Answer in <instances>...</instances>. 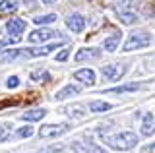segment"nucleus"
I'll list each match as a JSON object with an SVG mask.
<instances>
[{
  "label": "nucleus",
  "instance_id": "obj_24",
  "mask_svg": "<svg viewBox=\"0 0 155 153\" xmlns=\"http://www.w3.org/2000/svg\"><path fill=\"white\" fill-rule=\"evenodd\" d=\"M19 41V35H12V37H8V39H2L0 41V49H4L6 45H12V43H18Z\"/></svg>",
  "mask_w": 155,
  "mask_h": 153
},
{
  "label": "nucleus",
  "instance_id": "obj_13",
  "mask_svg": "<svg viewBox=\"0 0 155 153\" xmlns=\"http://www.w3.org/2000/svg\"><path fill=\"white\" fill-rule=\"evenodd\" d=\"M114 12H116V16L122 20V23H126V25H132V23L138 21V16H136L134 12H128V10H122V8H118L116 6L114 8Z\"/></svg>",
  "mask_w": 155,
  "mask_h": 153
},
{
  "label": "nucleus",
  "instance_id": "obj_11",
  "mask_svg": "<svg viewBox=\"0 0 155 153\" xmlns=\"http://www.w3.org/2000/svg\"><path fill=\"white\" fill-rule=\"evenodd\" d=\"M99 56V50L97 49H89V47H85V49H80L76 52V62H84V60H89V58H97Z\"/></svg>",
  "mask_w": 155,
  "mask_h": 153
},
{
  "label": "nucleus",
  "instance_id": "obj_25",
  "mask_svg": "<svg viewBox=\"0 0 155 153\" xmlns=\"http://www.w3.org/2000/svg\"><path fill=\"white\" fill-rule=\"evenodd\" d=\"M18 85H19V78H18V76L8 78V82H6V87H8V89H14V87H18Z\"/></svg>",
  "mask_w": 155,
  "mask_h": 153
},
{
  "label": "nucleus",
  "instance_id": "obj_7",
  "mask_svg": "<svg viewBox=\"0 0 155 153\" xmlns=\"http://www.w3.org/2000/svg\"><path fill=\"white\" fill-rule=\"evenodd\" d=\"M66 25H68V29H72L74 33H81L85 29V20H84V16H80V14H72V16H68Z\"/></svg>",
  "mask_w": 155,
  "mask_h": 153
},
{
  "label": "nucleus",
  "instance_id": "obj_22",
  "mask_svg": "<svg viewBox=\"0 0 155 153\" xmlns=\"http://www.w3.org/2000/svg\"><path fill=\"white\" fill-rule=\"evenodd\" d=\"M64 112L70 114V116H81V114H84V109L76 107V105H70V107H64Z\"/></svg>",
  "mask_w": 155,
  "mask_h": 153
},
{
  "label": "nucleus",
  "instance_id": "obj_1",
  "mask_svg": "<svg viewBox=\"0 0 155 153\" xmlns=\"http://www.w3.org/2000/svg\"><path fill=\"white\" fill-rule=\"evenodd\" d=\"M101 138H103V142L107 145L116 151H128L138 145V136L134 132H120V134H110V136L103 134Z\"/></svg>",
  "mask_w": 155,
  "mask_h": 153
},
{
  "label": "nucleus",
  "instance_id": "obj_21",
  "mask_svg": "<svg viewBox=\"0 0 155 153\" xmlns=\"http://www.w3.org/2000/svg\"><path fill=\"white\" fill-rule=\"evenodd\" d=\"M31 80L33 82H39V80H43V82H51V74H48L47 70H37L31 74Z\"/></svg>",
  "mask_w": 155,
  "mask_h": 153
},
{
  "label": "nucleus",
  "instance_id": "obj_5",
  "mask_svg": "<svg viewBox=\"0 0 155 153\" xmlns=\"http://www.w3.org/2000/svg\"><path fill=\"white\" fill-rule=\"evenodd\" d=\"M66 130H68L66 124H47V126H43L39 130V136L41 138H56L60 134H64Z\"/></svg>",
  "mask_w": 155,
  "mask_h": 153
},
{
  "label": "nucleus",
  "instance_id": "obj_18",
  "mask_svg": "<svg viewBox=\"0 0 155 153\" xmlns=\"http://www.w3.org/2000/svg\"><path fill=\"white\" fill-rule=\"evenodd\" d=\"M140 89V83H128V85H120V87H113L109 89L110 93H124V91H136Z\"/></svg>",
  "mask_w": 155,
  "mask_h": 153
},
{
  "label": "nucleus",
  "instance_id": "obj_4",
  "mask_svg": "<svg viewBox=\"0 0 155 153\" xmlns=\"http://www.w3.org/2000/svg\"><path fill=\"white\" fill-rule=\"evenodd\" d=\"M101 72H103L105 80H109V82H118V80L124 76L126 66H124V64H110V66L101 68Z\"/></svg>",
  "mask_w": 155,
  "mask_h": 153
},
{
  "label": "nucleus",
  "instance_id": "obj_10",
  "mask_svg": "<svg viewBox=\"0 0 155 153\" xmlns=\"http://www.w3.org/2000/svg\"><path fill=\"white\" fill-rule=\"evenodd\" d=\"M153 132H155V114L147 112L142 120V134L143 136H151Z\"/></svg>",
  "mask_w": 155,
  "mask_h": 153
},
{
  "label": "nucleus",
  "instance_id": "obj_15",
  "mask_svg": "<svg viewBox=\"0 0 155 153\" xmlns=\"http://www.w3.org/2000/svg\"><path fill=\"white\" fill-rule=\"evenodd\" d=\"M80 93V87L78 85H66V87H62L60 91L56 93V99H66L70 97V95H78Z\"/></svg>",
  "mask_w": 155,
  "mask_h": 153
},
{
  "label": "nucleus",
  "instance_id": "obj_6",
  "mask_svg": "<svg viewBox=\"0 0 155 153\" xmlns=\"http://www.w3.org/2000/svg\"><path fill=\"white\" fill-rule=\"evenodd\" d=\"M58 33L52 29H37V31H31V35L27 39H29V43H47L48 39H52Z\"/></svg>",
  "mask_w": 155,
  "mask_h": 153
},
{
  "label": "nucleus",
  "instance_id": "obj_26",
  "mask_svg": "<svg viewBox=\"0 0 155 153\" xmlns=\"http://www.w3.org/2000/svg\"><path fill=\"white\" fill-rule=\"evenodd\" d=\"M68 52H70L68 49L60 50V52H58V54H56V60H58V62H64V60H68Z\"/></svg>",
  "mask_w": 155,
  "mask_h": 153
},
{
  "label": "nucleus",
  "instance_id": "obj_16",
  "mask_svg": "<svg viewBox=\"0 0 155 153\" xmlns=\"http://www.w3.org/2000/svg\"><path fill=\"white\" fill-rule=\"evenodd\" d=\"M118 43H120V33H114L113 37H109V39L103 43V47H105V50L114 52V50H116V47H118Z\"/></svg>",
  "mask_w": 155,
  "mask_h": 153
},
{
  "label": "nucleus",
  "instance_id": "obj_20",
  "mask_svg": "<svg viewBox=\"0 0 155 153\" xmlns=\"http://www.w3.org/2000/svg\"><path fill=\"white\" fill-rule=\"evenodd\" d=\"M89 109H91V112H103V111H109L110 105L109 103H103V101H93V103L89 105Z\"/></svg>",
  "mask_w": 155,
  "mask_h": 153
},
{
  "label": "nucleus",
  "instance_id": "obj_19",
  "mask_svg": "<svg viewBox=\"0 0 155 153\" xmlns=\"http://www.w3.org/2000/svg\"><path fill=\"white\" fill-rule=\"evenodd\" d=\"M54 20H56L54 14H48V16H37L35 20H33V23H35V25H47V23H52Z\"/></svg>",
  "mask_w": 155,
  "mask_h": 153
},
{
  "label": "nucleus",
  "instance_id": "obj_14",
  "mask_svg": "<svg viewBox=\"0 0 155 153\" xmlns=\"http://www.w3.org/2000/svg\"><path fill=\"white\" fill-rule=\"evenodd\" d=\"M45 114H47V112L43 111V109H33V111L23 112V114H21V118H23V120H29V122H37V120H41Z\"/></svg>",
  "mask_w": 155,
  "mask_h": 153
},
{
  "label": "nucleus",
  "instance_id": "obj_2",
  "mask_svg": "<svg viewBox=\"0 0 155 153\" xmlns=\"http://www.w3.org/2000/svg\"><path fill=\"white\" fill-rule=\"evenodd\" d=\"M60 45H48V47H41V49H14V50H6V58L14 60V58H21V56H27V58H35V56H45L51 50L58 49Z\"/></svg>",
  "mask_w": 155,
  "mask_h": 153
},
{
  "label": "nucleus",
  "instance_id": "obj_17",
  "mask_svg": "<svg viewBox=\"0 0 155 153\" xmlns=\"http://www.w3.org/2000/svg\"><path fill=\"white\" fill-rule=\"evenodd\" d=\"M16 10H18L16 0H2V2H0V14H12Z\"/></svg>",
  "mask_w": 155,
  "mask_h": 153
},
{
  "label": "nucleus",
  "instance_id": "obj_3",
  "mask_svg": "<svg viewBox=\"0 0 155 153\" xmlns=\"http://www.w3.org/2000/svg\"><path fill=\"white\" fill-rule=\"evenodd\" d=\"M149 43H151V39H149V33H132V35L126 39L124 43V52H130V50H136V49H143V47H147Z\"/></svg>",
  "mask_w": 155,
  "mask_h": 153
},
{
  "label": "nucleus",
  "instance_id": "obj_12",
  "mask_svg": "<svg viewBox=\"0 0 155 153\" xmlns=\"http://www.w3.org/2000/svg\"><path fill=\"white\" fill-rule=\"evenodd\" d=\"M74 151L76 153H105L101 147L93 145V143H81V142L74 143Z\"/></svg>",
  "mask_w": 155,
  "mask_h": 153
},
{
  "label": "nucleus",
  "instance_id": "obj_29",
  "mask_svg": "<svg viewBox=\"0 0 155 153\" xmlns=\"http://www.w3.org/2000/svg\"><path fill=\"white\" fill-rule=\"evenodd\" d=\"M43 2H45V4H54L56 0H43Z\"/></svg>",
  "mask_w": 155,
  "mask_h": 153
},
{
  "label": "nucleus",
  "instance_id": "obj_9",
  "mask_svg": "<svg viewBox=\"0 0 155 153\" xmlns=\"http://www.w3.org/2000/svg\"><path fill=\"white\" fill-rule=\"evenodd\" d=\"M27 27V23L23 20H19V18H16V20H10L6 23V31L10 33V35H19V33H23Z\"/></svg>",
  "mask_w": 155,
  "mask_h": 153
},
{
  "label": "nucleus",
  "instance_id": "obj_23",
  "mask_svg": "<svg viewBox=\"0 0 155 153\" xmlns=\"http://www.w3.org/2000/svg\"><path fill=\"white\" fill-rule=\"evenodd\" d=\"M33 134V128L31 126H23V128H18L16 130V136L18 138H29Z\"/></svg>",
  "mask_w": 155,
  "mask_h": 153
},
{
  "label": "nucleus",
  "instance_id": "obj_8",
  "mask_svg": "<svg viewBox=\"0 0 155 153\" xmlns=\"http://www.w3.org/2000/svg\"><path fill=\"white\" fill-rule=\"evenodd\" d=\"M74 78L78 80V82L85 83V85H93L95 83V72L91 68H84V70H78L74 74Z\"/></svg>",
  "mask_w": 155,
  "mask_h": 153
},
{
  "label": "nucleus",
  "instance_id": "obj_28",
  "mask_svg": "<svg viewBox=\"0 0 155 153\" xmlns=\"http://www.w3.org/2000/svg\"><path fill=\"white\" fill-rule=\"evenodd\" d=\"M4 134H6V126H2V124H0V140L4 138Z\"/></svg>",
  "mask_w": 155,
  "mask_h": 153
},
{
  "label": "nucleus",
  "instance_id": "obj_27",
  "mask_svg": "<svg viewBox=\"0 0 155 153\" xmlns=\"http://www.w3.org/2000/svg\"><path fill=\"white\" fill-rule=\"evenodd\" d=\"M56 151H60V147H51V149H41V151H37V153H56Z\"/></svg>",
  "mask_w": 155,
  "mask_h": 153
}]
</instances>
